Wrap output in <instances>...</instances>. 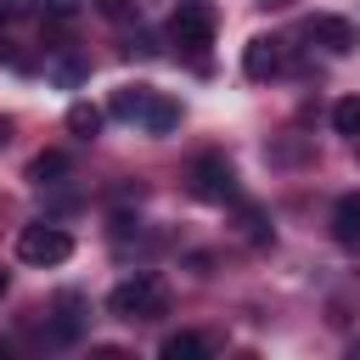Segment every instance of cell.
<instances>
[{"label": "cell", "mask_w": 360, "mask_h": 360, "mask_svg": "<svg viewBox=\"0 0 360 360\" xmlns=\"http://www.w3.org/2000/svg\"><path fill=\"white\" fill-rule=\"evenodd\" d=\"M107 315L112 321H158V315H169V287L152 276V270H141V276H129V281H118L112 292H107Z\"/></svg>", "instance_id": "cell-1"}, {"label": "cell", "mask_w": 360, "mask_h": 360, "mask_svg": "<svg viewBox=\"0 0 360 360\" xmlns=\"http://www.w3.org/2000/svg\"><path fill=\"white\" fill-rule=\"evenodd\" d=\"M214 28H219V17H214L208 0H180L174 17H169L174 45H186V51H208V45H214Z\"/></svg>", "instance_id": "cell-2"}, {"label": "cell", "mask_w": 360, "mask_h": 360, "mask_svg": "<svg viewBox=\"0 0 360 360\" xmlns=\"http://www.w3.org/2000/svg\"><path fill=\"white\" fill-rule=\"evenodd\" d=\"M191 197H202V202H236V169L219 158V152H202V158H191Z\"/></svg>", "instance_id": "cell-3"}, {"label": "cell", "mask_w": 360, "mask_h": 360, "mask_svg": "<svg viewBox=\"0 0 360 360\" xmlns=\"http://www.w3.org/2000/svg\"><path fill=\"white\" fill-rule=\"evenodd\" d=\"M73 253V236L62 231V225H22V236H17V259L22 264H62Z\"/></svg>", "instance_id": "cell-4"}, {"label": "cell", "mask_w": 360, "mask_h": 360, "mask_svg": "<svg viewBox=\"0 0 360 360\" xmlns=\"http://www.w3.org/2000/svg\"><path fill=\"white\" fill-rule=\"evenodd\" d=\"M304 39H315V45L332 51V56L354 51V28H349L343 17H309V22H304Z\"/></svg>", "instance_id": "cell-5"}, {"label": "cell", "mask_w": 360, "mask_h": 360, "mask_svg": "<svg viewBox=\"0 0 360 360\" xmlns=\"http://www.w3.org/2000/svg\"><path fill=\"white\" fill-rule=\"evenodd\" d=\"M242 73H248V79H270V73H281V39H270V34L248 39V51H242Z\"/></svg>", "instance_id": "cell-6"}, {"label": "cell", "mask_w": 360, "mask_h": 360, "mask_svg": "<svg viewBox=\"0 0 360 360\" xmlns=\"http://www.w3.org/2000/svg\"><path fill=\"white\" fill-rule=\"evenodd\" d=\"M332 236L338 248H360V191H343L332 202Z\"/></svg>", "instance_id": "cell-7"}, {"label": "cell", "mask_w": 360, "mask_h": 360, "mask_svg": "<svg viewBox=\"0 0 360 360\" xmlns=\"http://www.w3.org/2000/svg\"><path fill=\"white\" fill-rule=\"evenodd\" d=\"M79 332H84V298H79V292H62V298H56V326H51V338H56V343H73Z\"/></svg>", "instance_id": "cell-8"}, {"label": "cell", "mask_w": 360, "mask_h": 360, "mask_svg": "<svg viewBox=\"0 0 360 360\" xmlns=\"http://www.w3.org/2000/svg\"><path fill=\"white\" fill-rule=\"evenodd\" d=\"M174 124H180V101L152 96V101H146V112H141V129H146V135H169Z\"/></svg>", "instance_id": "cell-9"}, {"label": "cell", "mask_w": 360, "mask_h": 360, "mask_svg": "<svg viewBox=\"0 0 360 360\" xmlns=\"http://www.w3.org/2000/svg\"><path fill=\"white\" fill-rule=\"evenodd\" d=\"M158 354H163V360H208V338H197V332H169Z\"/></svg>", "instance_id": "cell-10"}, {"label": "cell", "mask_w": 360, "mask_h": 360, "mask_svg": "<svg viewBox=\"0 0 360 360\" xmlns=\"http://www.w3.org/2000/svg\"><path fill=\"white\" fill-rule=\"evenodd\" d=\"M158 90H146V84H124L118 96H112V118H129V124H141V112H146V101H152Z\"/></svg>", "instance_id": "cell-11"}, {"label": "cell", "mask_w": 360, "mask_h": 360, "mask_svg": "<svg viewBox=\"0 0 360 360\" xmlns=\"http://www.w3.org/2000/svg\"><path fill=\"white\" fill-rule=\"evenodd\" d=\"M68 129H73L79 141H96V135H101V107H90V101H73V107H68Z\"/></svg>", "instance_id": "cell-12"}, {"label": "cell", "mask_w": 360, "mask_h": 360, "mask_svg": "<svg viewBox=\"0 0 360 360\" xmlns=\"http://www.w3.org/2000/svg\"><path fill=\"white\" fill-rule=\"evenodd\" d=\"M332 129H338V135H360V96H343V101L332 107Z\"/></svg>", "instance_id": "cell-13"}, {"label": "cell", "mask_w": 360, "mask_h": 360, "mask_svg": "<svg viewBox=\"0 0 360 360\" xmlns=\"http://www.w3.org/2000/svg\"><path fill=\"white\" fill-rule=\"evenodd\" d=\"M28 174H34V180H39V186H45V180H51V174H68V158H62V152H39V158H34V169H28Z\"/></svg>", "instance_id": "cell-14"}, {"label": "cell", "mask_w": 360, "mask_h": 360, "mask_svg": "<svg viewBox=\"0 0 360 360\" xmlns=\"http://www.w3.org/2000/svg\"><path fill=\"white\" fill-rule=\"evenodd\" d=\"M96 11L112 17V22H129V17H135V0H96Z\"/></svg>", "instance_id": "cell-15"}, {"label": "cell", "mask_w": 360, "mask_h": 360, "mask_svg": "<svg viewBox=\"0 0 360 360\" xmlns=\"http://www.w3.org/2000/svg\"><path fill=\"white\" fill-rule=\"evenodd\" d=\"M56 79H62V84H79L84 68H79V62H56Z\"/></svg>", "instance_id": "cell-16"}, {"label": "cell", "mask_w": 360, "mask_h": 360, "mask_svg": "<svg viewBox=\"0 0 360 360\" xmlns=\"http://www.w3.org/2000/svg\"><path fill=\"white\" fill-rule=\"evenodd\" d=\"M79 0H45V17H73Z\"/></svg>", "instance_id": "cell-17"}, {"label": "cell", "mask_w": 360, "mask_h": 360, "mask_svg": "<svg viewBox=\"0 0 360 360\" xmlns=\"http://www.w3.org/2000/svg\"><path fill=\"white\" fill-rule=\"evenodd\" d=\"M6 135H11V124H6V118H0V146H6Z\"/></svg>", "instance_id": "cell-18"}, {"label": "cell", "mask_w": 360, "mask_h": 360, "mask_svg": "<svg viewBox=\"0 0 360 360\" xmlns=\"http://www.w3.org/2000/svg\"><path fill=\"white\" fill-rule=\"evenodd\" d=\"M6 287H11V276H6V270H0V298H6Z\"/></svg>", "instance_id": "cell-19"}, {"label": "cell", "mask_w": 360, "mask_h": 360, "mask_svg": "<svg viewBox=\"0 0 360 360\" xmlns=\"http://www.w3.org/2000/svg\"><path fill=\"white\" fill-rule=\"evenodd\" d=\"M0 354H6V343H0Z\"/></svg>", "instance_id": "cell-20"}]
</instances>
